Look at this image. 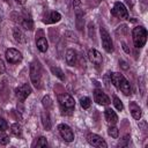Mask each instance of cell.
Returning <instances> with one entry per match:
<instances>
[{"label":"cell","mask_w":148,"mask_h":148,"mask_svg":"<svg viewBox=\"0 0 148 148\" xmlns=\"http://www.w3.org/2000/svg\"><path fill=\"white\" fill-rule=\"evenodd\" d=\"M132 38L135 47H142L147 40V30L143 27H135L132 30Z\"/></svg>","instance_id":"6da1fadb"},{"label":"cell","mask_w":148,"mask_h":148,"mask_svg":"<svg viewBox=\"0 0 148 148\" xmlns=\"http://www.w3.org/2000/svg\"><path fill=\"white\" fill-rule=\"evenodd\" d=\"M47 18H49V20H44L45 23H56V22H59V21H60L61 15H60L58 12H51Z\"/></svg>","instance_id":"44dd1931"},{"label":"cell","mask_w":148,"mask_h":148,"mask_svg":"<svg viewBox=\"0 0 148 148\" xmlns=\"http://www.w3.org/2000/svg\"><path fill=\"white\" fill-rule=\"evenodd\" d=\"M58 130H59V133H60L61 138H62L65 141L72 142V141L74 140V133H73L72 128H71L68 125H66V124H60V125L58 126Z\"/></svg>","instance_id":"52a82bcc"},{"label":"cell","mask_w":148,"mask_h":148,"mask_svg":"<svg viewBox=\"0 0 148 148\" xmlns=\"http://www.w3.org/2000/svg\"><path fill=\"white\" fill-rule=\"evenodd\" d=\"M30 80L36 88L42 87V68L38 61H32L30 64Z\"/></svg>","instance_id":"7a4b0ae2"},{"label":"cell","mask_w":148,"mask_h":148,"mask_svg":"<svg viewBox=\"0 0 148 148\" xmlns=\"http://www.w3.org/2000/svg\"><path fill=\"white\" fill-rule=\"evenodd\" d=\"M130 111H131V114L134 119L139 120L141 118V108L135 103V102H131L130 103Z\"/></svg>","instance_id":"5bb4252c"},{"label":"cell","mask_w":148,"mask_h":148,"mask_svg":"<svg viewBox=\"0 0 148 148\" xmlns=\"http://www.w3.org/2000/svg\"><path fill=\"white\" fill-rule=\"evenodd\" d=\"M113 104H114V106H116V109H117L118 111H123L124 105H123L121 101H120V99H119L117 96H113Z\"/></svg>","instance_id":"f1b7e54d"},{"label":"cell","mask_w":148,"mask_h":148,"mask_svg":"<svg viewBox=\"0 0 148 148\" xmlns=\"http://www.w3.org/2000/svg\"><path fill=\"white\" fill-rule=\"evenodd\" d=\"M5 72V64H3V61L0 59V74H2Z\"/></svg>","instance_id":"d6a6232c"},{"label":"cell","mask_w":148,"mask_h":148,"mask_svg":"<svg viewBox=\"0 0 148 148\" xmlns=\"http://www.w3.org/2000/svg\"><path fill=\"white\" fill-rule=\"evenodd\" d=\"M51 72H52L57 77H59L61 81L65 80V75H64V73H62V71H61L60 68H58V67H51Z\"/></svg>","instance_id":"484cf974"},{"label":"cell","mask_w":148,"mask_h":148,"mask_svg":"<svg viewBox=\"0 0 148 148\" xmlns=\"http://www.w3.org/2000/svg\"><path fill=\"white\" fill-rule=\"evenodd\" d=\"M87 141H88L91 146L97 147V148H106V147H108V145H106V142L104 141V139H103L102 136L97 135V134H94V133L88 134Z\"/></svg>","instance_id":"ba28073f"},{"label":"cell","mask_w":148,"mask_h":148,"mask_svg":"<svg viewBox=\"0 0 148 148\" xmlns=\"http://www.w3.org/2000/svg\"><path fill=\"white\" fill-rule=\"evenodd\" d=\"M58 101H59V104L61 105V108L64 110H68V111H72L75 106V101L74 98L69 95V94H59L58 95Z\"/></svg>","instance_id":"3957f363"},{"label":"cell","mask_w":148,"mask_h":148,"mask_svg":"<svg viewBox=\"0 0 148 148\" xmlns=\"http://www.w3.org/2000/svg\"><path fill=\"white\" fill-rule=\"evenodd\" d=\"M36 45H37V49L40 51V52H46L47 51V47H49V44H47V40L45 37H38L36 39Z\"/></svg>","instance_id":"ac0fdd59"},{"label":"cell","mask_w":148,"mask_h":148,"mask_svg":"<svg viewBox=\"0 0 148 148\" xmlns=\"http://www.w3.org/2000/svg\"><path fill=\"white\" fill-rule=\"evenodd\" d=\"M15 1H16L18 5H24V3H25V0H15Z\"/></svg>","instance_id":"e575fe53"},{"label":"cell","mask_w":148,"mask_h":148,"mask_svg":"<svg viewBox=\"0 0 148 148\" xmlns=\"http://www.w3.org/2000/svg\"><path fill=\"white\" fill-rule=\"evenodd\" d=\"M31 92H32L31 87H30L28 83H23V84L18 86V87L15 89V95H16V97H17L18 99H21V101H24Z\"/></svg>","instance_id":"9c48e42d"},{"label":"cell","mask_w":148,"mask_h":148,"mask_svg":"<svg viewBox=\"0 0 148 148\" xmlns=\"http://www.w3.org/2000/svg\"><path fill=\"white\" fill-rule=\"evenodd\" d=\"M7 127H8V125H7L6 120H5V119H2V118H0V132L6 131V130H7Z\"/></svg>","instance_id":"1f68e13d"},{"label":"cell","mask_w":148,"mask_h":148,"mask_svg":"<svg viewBox=\"0 0 148 148\" xmlns=\"http://www.w3.org/2000/svg\"><path fill=\"white\" fill-rule=\"evenodd\" d=\"M42 104H43V106H44L46 110H50V109L52 108V105H53L51 97H50V96H47V95L43 97V99H42Z\"/></svg>","instance_id":"cb8c5ba5"},{"label":"cell","mask_w":148,"mask_h":148,"mask_svg":"<svg viewBox=\"0 0 148 148\" xmlns=\"http://www.w3.org/2000/svg\"><path fill=\"white\" fill-rule=\"evenodd\" d=\"M88 58H89V60H90L94 65H96V66H99V65L102 64V61H103L102 54H101L97 50H95V49H90V50L88 51Z\"/></svg>","instance_id":"7c38bea8"},{"label":"cell","mask_w":148,"mask_h":148,"mask_svg":"<svg viewBox=\"0 0 148 148\" xmlns=\"http://www.w3.org/2000/svg\"><path fill=\"white\" fill-rule=\"evenodd\" d=\"M23 28H25L27 30H32L34 29V22H32V18L30 16H24L23 20L21 21Z\"/></svg>","instance_id":"7402d4cb"},{"label":"cell","mask_w":148,"mask_h":148,"mask_svg":"<svg viewBox=\"0 0 148 148\" xmlns=\"http://www.w3.org/2000/svg\"><path fill=\"white\" fill-rule=\"evenodd\" d=\"M119 90H121L123 92H124V95H126V96H128V95H131L132 94V89H131V84H130V82L125 79V76L123 77V80L120 81V83H119V88H118Z\"/></svg>","instance_id":"e0dca14e"},{"label":"cell","mask_w":148,"mask_h":148,"mask_svg":"<svg viewBox=\"0 0 148 148\" xmlns=\"http://www.w3.org/2000/svg\"><path fill=\"white\" fill-rule=\"evenodd\" d=\"M80 104L83 109H89L90 108V104H91V101L89 97H81L80 99Z\"/></svg>","instance_id":"4316f807"},{"label":"cell","mask_w":148,"mask_h":148,"mask_svg":"<svg viewBox=\"0 0 148 148\" xmlns=\"http://www.w3.org/2000/svg\"><path fill=\"white\" fill-rule=\"evenodd\" d=\"M8 142H9V136L5 133V131H2V132L0 133V145L6 146Z\"/></svg>","instance_id":"83f0119b"},{"label":"cell","mask_w":148,"mask_h":148,"mask_svg":"<svg viewBox=\"0 0 148 148\" xmlns=\"http://www.w3.org/2000/svg\"><path fill=\"white\" fill-rule=\"evenodd\" d=\"M42 124L46 131L51 130V120H50V114H49L47 110L42 112Z\"/></svg>","instance_id":"d6986e66"},{"label":"cell","mask_w":148,"mask_h":148,"mask_svg":"<svg viewBox=\"0 0 148 148\" xmlns=\"http://www.w3.org/2000/svg\"><path fill=\"white\" fill-rule=\"evenodd\" d=\"M123 47L125 49V51H126V52H130V50L127 49V46H126V44H125V43H123Z\"/></svg>","instance_id":"d590c367"},{"label":"cell","mask_w":148,"mask_h":148,"mask_svg":"<svg viewBox=\"0 0 148 148\" xmlns=\"http://www.w3.org/2000/svg\"><path fill=\"white\" fill-rule=\"evenodd\" d=\"M5 56H6L7 61H8V62H10V64L20 62V61L22 60V58H23V57H22V54H21V52H20V51H17L16 49H8V50H6Z\"/></svg>","instance_id":"30bf717a"},{"label":"cell","mask_w":148,"mask_h":148,"mask_svg":"<svg viewBox=\"0 0 148 148\" xmlns=\"http://www.w3.org/2000/svg\"><path fill=\"white\" fill-rule=\"evenodd\" d=\"M119 64L121 65V67H123L124 69H127V68H128V66H127V62H125V61H123V60H121V61H119Z\"/></svg>","instance_id":"836d02e7"},{"label":"cell","mask_w":148,"mask_h":148,"mask_svg":"<svg viewBox=\"0 0 148 148\" xmlns=\"http://www.w3.org/2000/svg\"><path fill=\"white\" fill-rule=\"evenodd\" d=\"M35 146H37V147H47V140H46V138L40 136L37 140V142L35 143Z\"/></svg>","instance_id":"f546056e"},{"label":"cell","mask_w":148,"mask_h":148,"mask_svg":"<svg viewBox=\"0 0 148 148\" xmlns=\"http://www.w3.org/2000/svg\"><path fill=\"white\" fill-rule=\"evenodd\" d=\"M99 32H101V39H102V45H103L104 50L109 53L112 52L113 51V43H112V39H111L109 32L102 27L99 29Z\"/></svg>","instance_id":"5b68a950"},{"label":"cell","mask_w":148,"mask_h":148,"mask_svg":"<svg viewBox=\"0 0 148 148\" xmlns=\"http://www.w3.org/2000/svg\"><path fill=\"white\" fill-rule=\"evenodd\" d=\"M73 6H74V10H75V24H76V28L79 30H82L83 29V24H84V20H83V10L81 9V1L80 0H74L73 2Z\"/></svg>","instance_id":"277c9868"},{"label":"cell","mask_w":148,"mask_h":148,"mask_svg":"<svg viewBox=\"0 0 148 148\" xmlns=\"http://www.w3.org/2000/svg\"><path fill=\"white\" fill-rule=\"evenodd\" d=\"M108 133H109V135H110V136H112V138L117 139V138H118V135H119V130H118L114 125H111V126L108 128Z\"/></svg>","instance_id":"d4e9b609"},{"label":"cell","mask_w":148,"mask_h":148,"mask_svg":"<svg viewBox=\"0 0 148 148\" xmlns=\"http://www.w3.org/2000/svg\"><path fill=\"white\" fill-rule=\"evenodd\" d=\"M128 141H130V135L127 134V135H125V136L119 141L118 146H119V147H126V146L128 145Z\"/></svg>","instance_id":"4dcf8cb0"},{"label":"cell","mask_w":148,"mask_h":148,"mask_svg":"<svg viewBox=\"0 0 148 148\" xmlns=\"http://www.w3.org/2000/svg\"><path fill=\"white\" fill-rule=\"evenodd\" d=\"M10 132L12 134H14L15 136H21L22 135V127L18 123H14L12 126H10Z\"/></svg>","instance_id":"603a6c76"},{"label":"cell","mask_w":148,"mask_h":148,"mask_svg":"<svg viewBox=\"0 0 148 148\" xmlns=\"http://www.w3.org/2000/svg\"><path fill=\"white\" fill-rule=\"evenodd\" d=\"M94 99L97 104H101V105H108L110 103V98L108 95H105L102 90L99 89H96L94 91Z\"/></svg>","instance_id":"8fae6325"},{"label":"cell","mask_w":148,"mask_h":148,"mask_svg":"<svg viewBox=\"0 0 148 148\" xmlns=\"http://www.w3.org/2000/svg\"><path fill=\"white\" fill-rule=\"evenodd\" d=\"M104 114H105V119H106V121L109 124L114 125L118 121V116H117V113L112 109H106L105 112H104Z\"/></svg>","instance_id":"9a60e30c"},{"label":"cell","mask_w":148,"mask_h":148,"mask_svg":"<svg viewBox=\"0 0 148 148\" xmlns=\"http://www.w3.org/2000/svg\"><path fill=\"white\" fill-rule=\"evenodd\" d=\"M110 77H111V81H112L113 86L118 89V88H119V83H120V81L123 80L124 75L120 74V73H111V74H110Z\"/></svg>","instance_id":"ffe728a7"},{"label":"cell","mask_w":148,"mask_h":148,"mask_svg":"<svg viewBox=\"0 0 148 148\" xmlns=\"http://www.w3.org/2000/svg\"><path fill=\"white\" fill-rule=\"evenodd\" d=\"M13 37H14V39L17 42V43H25L27 42V37H25V35H24V32L20 29V28H14V30H13Z\"/></svg>","instance_id":"2e32d148"},{"label":"cell","mask_w":148,"mask_h":148,"mask_svg":"<svg viewBox=\"0 0 148 148\" xmlns=\"http://www.w3.org/2000/svg\"><path fill=\"white\" fill-rule=\"evenodd\" d=\"M65 59H66V62H67V65H69V66H74V65L76 64V60H77V56H76V52H75L74 50H72V49L67 50Z\"/></svg>","instance_id":"4fadbf2b"},{"label":"cell","mask_w":148,"mask_h":148,"mask_svg":"<svg viewBox=\"0 0 148 148\" xmlns=\"http://www.w3.org/2000/svg\"><path fill=\"white\" fill-rule=\"evenodd\" d=\"M111 14L116 17H119V18H127L128 17V12H127L125 5L119 2V1L113 5V7L111 9Z\"/></svg>","instance_id":"8992f818"}]
</instances>
